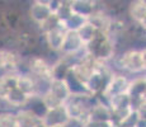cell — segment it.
<instances>
[{
    "mask_svg": "<svg viewBox=\"0 0 146 127\" xmlns=\"http://www.w3.org/2000/svg\"><path fill=\"white\" fill-rule=\"evenodd\" d=\"M83 47H85V45L83 43V41L80 39L79 35L76 31H66L65 36H64L62 46H61V51H65L69 55H74L78 51H80Z\"/></svg>",
    "mask_w": 146,
    "mask_h": 127,
    "instance_id": "2",
    "label": "cell"
},
{
    "mask_svg": "<svg viewBox=\"0 0 146 127\" xmlns=\"http://www.w3.org/2000/svg\"><path fill=\"white\" fill-rule=\"evenodd\" d=\"M52 0H35V3H37V4H42V5H48L51 4Z\"/></svg>",
    "mask_w": 146,
    "mask_h": 127,
    "instance_id": "9",
    "label": "cell"
},
{
    "mask_svg": "<svg viewBox=\"0 0 146 127\" xmlns=\"http://www.w3.org/2000/svg\"><path fill=\"white\" fill-rule=\"evenodd\" d=\"M122 66L130 71H141L145 69V51H128L122 56Z\"/></svg>",
    "mask_w": 146,
    "mask_h": 127,
    "instance_id": "1",
    "label": "cell"
},
{
    "mask_svg": "<svg viewBox=\"0 0 146 127\" xmlns=\"http://www.w3.org/2000/svg\"><path fill=\"white\" fill-rule=\"evenodd\" d=\"M70 1H71V0H70Z\"/></svg>",
    "mask_w": 146,
    "mask_h": 127,
    "instance_id": "10",
    "label": "cell"
},
{
    "mask_svg": "<svg viewBox=\"0 0 146 127\" xmlns=\"http://www.w3.org/2000/svg\"><path fill=\"white\" fill-rule=\"evenodd\" d=\"M0 127H17L15 117L12 114H0Z\"/></svg>",
    "mask_w": 146,
    "mask_h": 127,
    "instance_id": "8",
    "label": "cell"
},
{
    "mask_svg": "<svg viewBox=\"0 0 146 127\" xmlns=\"http://www.w3.org/2000/svg\"><path fill=\"white\" fill-rule=\"evenodd\" d=\"M66 31L62 28V25H57V27L52 28V29L44 32L46 35V41L47 45L51 47L52 50H60L62 46V41H64V36H65Z\"/></svg>",
    "mask_w": 146,
    "mask_h": 127,
    "instance_id": "4",
    "label": "cell"
},
{
    "mask_svg": "<svg viewBox=\"0 0 146 127\" xmlns=\"http://www.w3.org/2000/svg\"><path fill=\"white\" fill-rule=\"evenodd\" d=\"M131 18L140 25H145V0H133L128 7Z\"/></svg>",
    "mask_w": 146,
    "mask_h": 127,
    "instance_id": "6",
    "label": "cell"
},
{
    "mask_svg": "<svg viewBox=\"0 0 146 127\" xmlns=\"http://www.w3.org/2000/svg\"><path fill=\"white\" fill-rule=\"evenodd\" d=\"M52 14L53 13L50 9L48 5H42V4H37V3H33L29 8V15L32 18V21L40 25L43 24Z\"/></svg>",
    "mask_w": 146,
    "mask_h": 127,
    "instance_id": "3",
    "label": "cell"
},
{
    "mask_svg": "<svg viewBox=\"0 0 146 127\" xmlns=\"http://www.w3.org/2000/svg\"><path fill=\"white\" fill-rule=\"evenodd\" d=\"M17 127H38L41 125V118L32 111H22L15 116Z\"/></svg>",
    "mask_w": 146,
    "mask_h": 127,
    "instance_id": "5",
    "label": "cell"
},
{
    "mask_svg": "<svg viewBox=\"0 0 146 127\" xmlns=\"http://www.w3.org/2000/svg\"><path fill=\"white\" fill-rule=\"evenodd\" d=\"M19 65V57L12 51L0 50V69L15 70Z\"/></svg>",
    "mask_w": 146,
    "mask_h": 127,
    "instance_id": "7",
    "label": "cell"
}]
</instances>
